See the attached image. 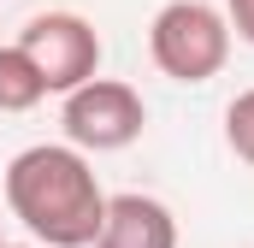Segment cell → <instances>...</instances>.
<instances>
[{
    "mask_svg": "<svg viewBox=\"0 0 254 248\" xmlns=\"http://www.w3.org/2000/svg\"><path fill=\"white\" fill-rule=\"evenodd\" d=\"M6 207L48 248H95L101 219H107V195L95 184V166L71 142L24 148L6 166Z\"/></svg>",
    "mask_w": 254,
    "mask_h": 248,
    "instance_id": "obj_1",
    "label": "cell"
},
{
    "mask_svg": "<svg viewBox=\"0 0 254 248\" xmlns=\"http://www.w3.org/2000/svg\"><path fill=\"white\" fill-rule=\"evenodd\" d=\"M148 54L172 83H207L231 60V24L207 0H172L148 24Z\"/></svg>",
    "mask_w": 254,
    "mask_h": 248,
    "instance_id": "obj_2",
    "label": "cell"
},
{
    "mask_svg": "<svg viewBox=\"0 0 254 248\" xmlns=\"http://www.w3.org/2000/svg\"><path fill=\"white\" fill-rule=\"evenodd\" d=\"M65 142L77 148V154H119L130 148L136 136H142V124H148V107H142V95L119 83V77H95V83H83V89H71L65 95Z\"/></svg>",
    "mask_w": 254,
    "mask_h": 248,
    "instance_id": "obj_3",
    "label": "cell"
},
{
    "mask_svg": "<svg viewBox=\"0 0 254 248\" xmlns=\"http://www.w3.org/2000/svg\"><path fill=\"white\" fill-rule=\"evenodd\" d=\"M18 48L30 54V65L42 71L48 95H71L83 83H95L101 71V36L89 18L77 12H36L24 30H18Z\"/></svg>",
    "mask_w": 254,
    "mask_h": 248,
    "instance_id": "obj_4",
    "label": "cell"
},
{
    "mask_svg": "<svg viewBox=\"0 0 254 248\" xmlns=\"http://www.w3.org/2000/svg\"><path fill=\"white\" fill-rule=\"evenodd\" d=\"M95 248H178V219L154 195H107V219Z\"/></svg>",
    "mask_w": 254,
    "mask_h": 248,
    "instance_id": "obj_5",
    "label": "cell"
},
{
    "mask_svg": "<svg viewBox=\"0 0 254 248\" xmlns=\"http://www.w3.org/2000/svg\"><path fill=\"white\" fill-rule=\"evenodd\" d=\"M48 101V83H42V71L30 65V54L12 42V48H0V113H30V107H42Z\"/></svg>",
    "mask_w": 254,
    "mask_h": 248,
    "instance_id": "obj_6",
    "label": "cell"
},
{
    "mask_svg": "<svg viewBox=\"0 0 254 248\" xmlns=\"http://www.w3.org/2000/svg\"><path fill=\"white\" fill-rule=\"evenodd\" d=\"M225 142H231V154L254 166V89H243L231 107H225Z\"/></svg>",
    "mask_w": 254,
    "mask_h": 248,
    "instance_id": "obj_7",
    "label": "cell"
},
{
    "mask_svg": "<svg viewBox=\"0 0 254 248\" xmlns=\"http://www.w3.org/2000/svg\"><path fill=\"white\" fill-rule=\"evenodd\" d=\"M225 24H231V36H243L254 48V0H225Z\"/></svg>",
    "mask_w": 254,
    "mask_h": 248,
    "instance_id": "obj_8",
    "label": "cell"
},
{
    "mask_svg": "<svg viewBox=\"0 0 254 248\" xmlns=\"http://www.w3.org/2000/svg\"><path fill=\"white\" fill-rule=\"evenodd\" d=\"M6 248H30V243H6Z\"/></svg>",
    "mask_w": 254,
    "mask_h": 248,
    "instance_id": "obj_9",
    "label": "cell"
},
{
    "mask_svg": "<svg viewBox=\"0 0 254 248\" xmlns=\"http://www.w3.org/2000/svg\"><path fill=\"white\" fill-rule=\"evenodd\" d=\"M0 248H6V243H0Z\"/></svg>",
    "mask_w": 254,
    "mask_h": 248,
    "instance_id": "obj_10",
    "label": "cell"
}]
</instances>
